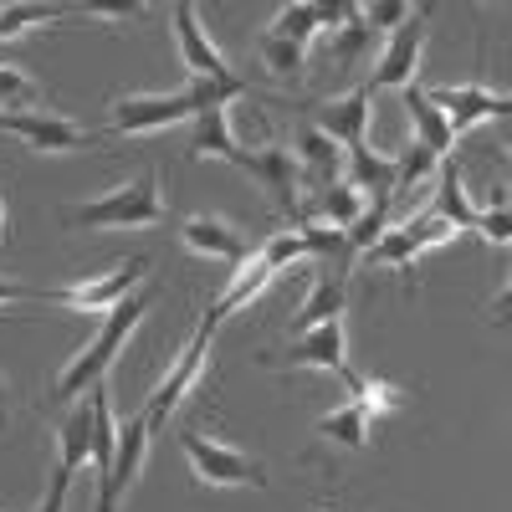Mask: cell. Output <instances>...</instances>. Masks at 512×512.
<instances>
[{
    "label": "cell",
    "mask_w": 512,
    "mask_h": 512,
    "mask_svg": "<svg viewBox=\"0 0 512 512\" xmlns=\"http://www.w3.org/2000/svg\"><path fill=\"white\" fill-rule=\"evenodd\" d=\"M231 98H246V82H200L190 77V88L180 93H123L113 98V113H108V128L113 134H128V139H144V134H159L169 123H185L205 108H221Z\"/></svg>",
    "instance_id": "1"
},
{
    "label": "cell",
    "mask_w": 512,
    "mask_h": 512,
    "mask_svg": "<svg viewBox=\"0 0 512 512\" xmlns=\"http://www.w3.org/2000/svg\"><path fill=\"white\" fill-rule=\"evenodd\" d=\"M144 308H149V297L144 292H128L123 303L103 318V328L88 338V349H82L62 374H57V384H52V400L57 405H77L88 390H98V384L108 379V369H113V359H118V349L134 338V328L144 323Z\"/></svg>",
    "instance_id": "2"
},
{
    "label": "cell",
    "mask_w": 512,
    "mask_h": 512,
    "mask_svg": "<svg viewBox=\"0 0 512 512\" xmlns=\"http://www.w3.org/2000/svg\"><path fill=\"white\" fill-rule=\"evenodd\" d=\"M67 221L72 226H88V231H144V226H159L164 221V200H159V180H154V169H144L139 180H128L88 205H72L67 210Z\"/></svg>",
    "instance_id": "3"
},
{
    "label": "cell",
    "mask_w": 512,
    "mask_h": 512,
    "mask_svg": "<svg viewBox=\"0 0 512 512\" xmlns=\"http://www.w3.org/2000/svg\"><path fill=\"white\" fill-rule=\"evenodd\" d=\"M272 369H323V374H338L349 384V390H359V374L349 369V338H344V318L333 323H318V328H303L287 338V349L267 359Z\"/></svg>",
    "instance_id": "4"
},
{
    "label": "cell",
    "mask_w": 512,
    "mask_h": 512,
    "mask_svg": "<svg viewBox=\"0 0 512 512\" xmlns=\"http://www.w3.org/2000/svg\"><path fill=\"white\" fill-rule=\"evenodd\" d=\"M180 451L205 487H267V466L246 451H236V446H226V441H216V436L185 431Z\"/></svg>",
    "instance_id": "5"
},
{
    "label": "cell",
    "mask_w": 512,
    "mask_h": 512,
    "mask_svg": "<svg viewBox=\"0 0 512 512\" xmlns=\"http://www.w3.org/2000/svg\"><path fill=\"white\" fill-rule=\"evenodd\" d=\"M144 272H149L144 256H128V262H118L113 272H98V277H88V282L41 292V303H62V308H72V313H113L128 292H139Z\"/></svg>",
    "instance_id": "6"
},
{
    "label": "cell",
    "mask_w": 512,
    "mask_h": 512,
    "mask_svg": "<svg viewBox=\"0 0 512 512\" xmlns=\"http://www.w3.org/2000/svg\"><path fill=\"white\" fill-rule=\"evenodd\" d=\"M144 461H149V425H144V415H128V420H118L113 466L98 477V512H118V502L134 492Z\"/></svg>",
    "instance_id": "7"
},
{
    "label": "cell",
    "mask_w": 512,
    "mask_h": 512,
    "mask_svg": "<svg viewBox=\"0 0 512 512\" xmlns=\"http://www.w3.org/2000/svg\"><path fill=\"white\" fill-rule=\"evenodd\" d=\"M210 338H216V328H195V338H190V344H185V354L175 359V364H169V374H164V384H159V390H154V400L144 405V425H149V436L159 431V425L169 420V415H175L180 410V400L195 390V384H200V374H205V359H210Z\"/></svg>",
    "instance_id": "8"
},
{
    "label": "cell",
    "mask_w": 512,
    "mask_h": 512,
    "mask_svg": "<svg viewBox=\"0 0 512 512\" xmlns=\"http://www.w3.org/2000/svg\"><path fill=\"white\" fill-rule=\"evenodd\" d=\"M425 6H415L410 11V21L390 36V47L379 52V62H374V72L364 77V93L369 98H379V93H390V88H410L415 82V67H420V47H425Z\"/></svg>",
    "instance_id": "9"
},
{
    "label": "cell",
    "mask_w": 512,
    "mask_h": 512,
    "mask_svg": "<svg viewBox=\"0 0 512 512\" xmlns=\"http://www.w3.org/2000/svg\"><path fill=\"white\" fill-rule=\"evenodd\" d=\"M456 236H461V231L431 210V216H420V221H410V226H390L364 256H369V267H410L415 256L436 251V246H446V241H456Z\"/></svg>",
    "instance_id": "10"
},
{
    "label": "cell",
    "mask_w": 512,
    "mask_h": 512,
    "mask_svg": "<svg viewBox=\"0 0 512 512\" xmlns=\"http://www.w3.org/2000/svg\"><path fill=\"white\" fill-rule=\"evenodd\" d=\"M0 134L21 139L26 149L36 154H77L98 144V134H88V128H77L72 118H57V113H0Z\"/></svg>",
    "instance_id": "11"
},
{
    "label": "cell",
    "mask_w": 512,
    "mask_h": 512,
    "mask_svg": "<svg viewBox=\"0 0 512 512\" xmlns=\"http://www.w3.org/2000/svg\"><path fill=\"white\" fill-rule=\"evenodd\" d=\"M236 169H246V175H256L267 190H272V200L287 210V221L297 226V216H303V185H297V159L287 154V144H262V149H241L236 159H231Z\"/></svg>",
    "instance_id": "12"
},
{
    "label": "cell",
    "mask_w": 512,
    "mask_h": 512,
    "mask_svg": "<svg viewBox=\"0 0 512 512\" xmlns=\"http://www.w3.org/2000/svg\"><path fill=\"white\" fill-rule=\"evenodd\" d=\"M169 16H175V41H180V62L190 67V77H200V82H241L231 67H226V57H221V47L205 36V26H200V11L190 6V0H175L169 6Z\"/></svg>",
    "instance_id": "13"
},
{
    "label": "cell",
    "mask_w": 512,
    "mask_h": 512,
    "mask_svg": "<svg viewBox=\"0 0 512 512\" xmlns=\"http://www.w3.org/2000/svg\"><path fill=\"white\" fill-rule=\"evenodd\" d=\"M436 108H441V118H446V128H451V139H461L472 123H482V118H507L512 113V103H507V93H492V88H482V82H461V88H436V93H425Z\"/></svg>",
    "instance_id": "14"
},
{
    "label": "cell",
    "mask_w": 512,
    "mask_h": 512,
    "mask_svg": "<svg viewBox=\"0 0 512 512\" xmlns=\"http://www.w3.org/2000/svg\"><path fill=\"white\" fill-rule=\"evenodd\" d=\"M369 108H374V98L364 93V82H359L354 93L323 103V108L313 113V128H318V134H328L338 149H359V144L369 139Z\"/></svg>",
    "instance_id": "15"
},
{
    "label": "cell",
    "mask_w": 512,
    "mask_h": 512,
    "mask_svg": "<svg viewBox=\"0 0 512 512\" xmlns=\"http://www.w3.org/2000/svg\"><path fill=\"white\" fill-rule=\"evenodd\" d=\"M344 180V149H338L328 134H318L313 123L297 128V185H308V190H328Z\"/></svg>",
    "instance_id": "16"
},
{
    "label": "cell",
    "mask_w": 512,
    "mask_h": 512,
    "mask_svg": "<svg viewBox=\"0 0 512 512\" xmlns=\"http://www.w3.org/2000/svg\"><path fill=\"white\" fill-rule=\"evenodd\" d=\"M180 236H185V246L190 251H200V256H216V262H231V267H241L246 262V236H241V226H231L226 216H190L185 226H180Z\"/></svg>",
    "instance_id": "17"
},
{
    "label": "cell",
    "mask_w": 512,
    "mask_h": 512,
    "mask_svg": "<svg viewBox=\"0 0 512 512\" xmlns=\"http://www.w3.org/2000/svg\"><path fill=\"white\" fill-rule=\"evenodd\" d=\"M344 169H349V185L369 205H390L395 200V159L390 154L359 144V149H344Z\"/></svg>",
    "instance_id": "18"
},
{
    "label": "cell",
    "mask_w": 512,
    "mask_h": 512,
    "mask_svg": "<svg viewBox=\"0 0 512 512\" xmlns=\"http://www.w3.org/2000/svg\"><path fill=\"white\" fill-rule=\"evenodd\" d=\"M405 98V118H410V128H415V139L410 144H420L425 154H431V159H451V128H446V118H441V108L431 103V98H425V88H415V82H410V88H400Z\"/></svg>",
    "instance_id": "19"
},
{
    "label": "cell",
    "mask_w": 512,
    "mask_h": 512,
    "mask_svg": "<svg viewBox=\"0 0 512 512\" xmlns=\"http://www.w3.org/2000/svg\"><path fill=\"white\" fill-rule=\"evenodd\" d=\"M272 277H277V272H272V267L262 262V256H256V251H251V256H246V262L236 267V277H231V287H226V292L216 297V308H210V313H205L200 323H205V328H221V323H226V318H231V313H236L241 303H251V297H262V292L272 287Z\"/></svg>",
    "instance_id": "20"
},
{
    "label": "cell",
    "mask_w": 512,
    "mask_h": 512,
    "mask_svg": "<svg viewBox=\"0 0 512 512\" xmlns=\"http://www.w3.org/2000/svg\"><path fill=\"white\" fill-rule=\"evenodd\" d=\"M344 292H349V272H344V267H338V272H323V277L313 282V292L303 297V308H297L292 333H303V328H318V323L344 318Z\"/></svg>",
    "instance_id": "21"
},
{
    "label": "cell",
    "mask_w": 512,
    "mask_h": 512,
    "mask_svg": "<svg viewBox=\"0 0 512 512\" xmlns=\"http://www.w3.org/2000/svg\"><path fill=\"white\" fill-rule=\"evenodd\" d=\"M436 216L451 221L456 231L477 226V205L466 200V180H461V164L456 159H441L436 164Z\"/></svg>",
    "instance_id": "22"
},
{
    "label": "cell",
    "mask_w": 512,
    "mask_h": 512,
    "mask_svg": "<svg viewBox=\"0 0 512 512\" xmlns=\"http://www.w3.org/2000/svg\"><path fill=\"white\" fill-rule=\"evenodd\" d=\"M190 123H195V139H190V154H195V159H226V164H231V159L241 154V144H236V134H231V118H226V103L195 113Z\"/></svg>",
    "instance_id": "23"
},
{
    "label": "cell",
    "mask_w": 512,
    "mask_h": 512,
    "mask_svg": "<svg viewBox=\"0 0 512 512\" xmlns=\"http://www.w3.org/2000/svg\"><path fill=\"white\" fill-rule=\"evenodd\" d=\"M72 16V6H41V0H6L0 6V41H21L26 31H36V26H57V21H67Z\"/></svg>",
    "instance_id": "24"
},
{
    "label": "cell",
    "mask_w": 512,
    "mask_h": 512,
    "mask_svg": "<svg viewBox=\"0 0 512 512\" xmlns=\"http://www.w3.org/2000/svg\"><path fill=\"white\" fill-rule=\"evenodd\" d=\"M369 410L359 405V400H349V405H338V410H328L323 420H318V436L323 441H333V446H349V451H364L369 446Z\"/></svg>",
    "instance_id": "25"
},
{
    "label": "cell",
    "mask_w": 512,
    "mask_h": 512,
    "mask_svg": "<svg viewBox=\"0 0 512 512\" xmlns=\"http://www.w3.org/2000/svg\"><path fill=\"white\" fill-rule=\"evenodd\" d=\"M57 446H62V466L67 472H77L82 461H93V400H82L72 405V415L62 420V431H57Z\"/></svg>",
    "instance_id": "26"
},
{
    "label": "cell",
    "mask_w": 512,
    "mask_h": 512,
    "mask_svg": "<svg viewBox=\"0 0 512 512\" xmlns=\"http://www.w3.org/2000/svg\"><path fill=\"white\" fill-rule=\"evenodd\" d=\"M369 41H374V31H369V21H364V16H359V6H354V16H349L344 26L318 36V47H323V57H328V62L344 67V62H354V57H364V52H369Z\"/></svg>",
    "instance_id": "27"
},
{
    "label": "cell",
    "mask_w": 512,
    "mask_h": 512,
    "mask_svg": "<svg viewBox=\"0 0 512 512\" xmlns=\"http://www.w3.org/2000/svg\"><path fill=\"white\" fill-rule=\"evenodd\" d=\"M267 36H282L292 41V47H308V41H318V0H292V6H282L267 26Z\"/></svg>",
    "instance_id": "28"
},
{
    "label": "cell",
    "mask_w": 512,
    "mask_h": 512,
    "mask_svg": "<svg viewBox=\"0 0 512 512\" xmlns=\"http://www.w3.org/2000/svg\"><path fill=\"white\" fill-rule=\"evenodd\" d=\"M364 205H369V200H364L349 180H338V185H328V190L318 195V216H323L333 231H349V226L364 216Z\"/></svg>",
    "instance_id": "29"
},
{
    "label": "cell",
    "mask_w": 512,
    "mask_h": 512,
    "mask_svg": "<svg viewBox=\"0 0 512 512\" xmlns=\"http://www.w3.org/2000/svg\"><path fill=\"white\" fill-rule=\"evenodd\" d=\"M36 108H41V82L0 62V113H36Z\"/></svg>",
    "instance_id": "30"
},
{
    "label": "cell",
    "mask_w": 512,
    "mask_h": 512,
    "mask_svg": "<svg viewBox=\"0 0 512 512\" xmlns=\"http://www.w3.org/2000/svg\"><path fill=\"white\" fill-rule=\"evenodd\" d=\"M256 57L267 62V72H272V77L292 82L297 72H303V57H308V47H292V41H282V36H267V31H262V41H256Z\"/></svg>",
    "instance_id": "31"
},
{
    "label": "cell",
    "mask_w": 512,
    "mask_h": 512,
    "mask_svg": "<svg viewBox=\"0 0 512 512\" xmlns=\"http://www.w3.org/2000/svg\"><path fill=\"white\" fill-rule=\"evenodd\" d=\"M256 256H262L272 272H282V267H292V262H308V241H303V231H277Z\"/></svg>",
    "instance_id": "32"
},
{
    "label": "cell",
    "mask_w": 512,
    "mask_h": 512,
    "mask_svg": "<svg viewBox=\"0 0 512 512\" xmlns=\"http://www.w3.org/2000/svg\"><path fill=\"white\" fill-rule=\"evenodd\" d=\"M354 400L369 410V420H379V415H390V410H400V405H405L400 384H390V379H364L359 390H354Z\"/></svg>",
    "instance_id": "33"
},
{
    "label": "cell",
    "mask_w": 512,
    "mask_h": 512,
    "mask_svg": "<svg viewBox=\"0 0 512 512\" xmlns=\"http://www.w3.org/2000/svg\"><path fill=\"white\" fill-rule=\"evenodd\" d=\"M436 164H441V159H431L420 144H410V149L395 159V190H410V185H420L425 175H436Z\"/></svg>",
    "instance_id": "34"
},
{
    "label": "cell",
    "mask_w": 512,
    "mask_h": 512,
    "mask_svg": "<svg viewBox=\"0 0 512 512\" xmlns=\"http://www.w3.org/2000/svg\"><path fill=\"white\" fill-rule=\"evenodd\" d=\"M415 6H400V0H374V6H359V16L369 21V31H400L410 21Z\"/></svg>",
    "instance_id": "35"
},
{
    "label": "cell",
    "mask_w": 512,
    "mask_h": 512,
    "mask_svg": "<svg viewBox=\"0 0 512 512\" xmlns=\"http://www.w3.org/2000/svg\"><path fill=\"white\" fill-rule=\"evenodd\" d=\"M477 231H482L492 246H507V241H512V216H507V200H497L492 210H477Z\"/></svg>",
    "instance_id": "36"
},
{
    "label": "cell",
    "mask_w": 512,
    "mask_h": 512,
    "mask_svg": "<svg viewBox=\"0 0 512 512\" xmlns=\"http://www.w3.org/2000/svg\"><path fill=\"white\" fill-rule=\"evenodd\" d=\"M67 492H72V472L57 461V472H52V487H47V497H41V507L36 512H62L67 507Z\"/></svg>",
    "instance_id": "37"
},
{
    "label": "cell",
    "mask_w": 512,
    "mask_h": 512,
    "mask_svg": "<svg viewBox=\"0 0 512 512\" xmlns=\"http://www.w3.org/2000/svg\"><path fill=\"white\" fill-rule=\"evenodd\" d=\"M82 11H93V16H144L149 6H139V0H128V6H98V0H88Z\"/></svg>",
    "instance_id": "38"
},
{
    "label": "cell",
    "mask_w": 512,
    "mask_h": 512,
    "mask_svg": "<svg viewBox=\"0 0 512 512\" xmlns=\"http://www.w3.org/2000/svg\"><path fill=\"white\" fill-rule=\"evenodd\" d=\"M26 297H41V287H21V282H0V303H26Z\"/></svg>",
    "instance_id": "39"
},
{
    "label": "cell",
    "mask_w": 512,
    "mask_h": 512,
    "mask_svg": "<svg viewBox=\"0 0 512 512\" xmlns=\"http://www.w3.org/2000/svg\"><path fill=\"white\" fill-rule=\"evenodd\" d=\"M0 236H6V200H0Z\"/></svg>",
    "instance_id": "40"
}]
</instances>
